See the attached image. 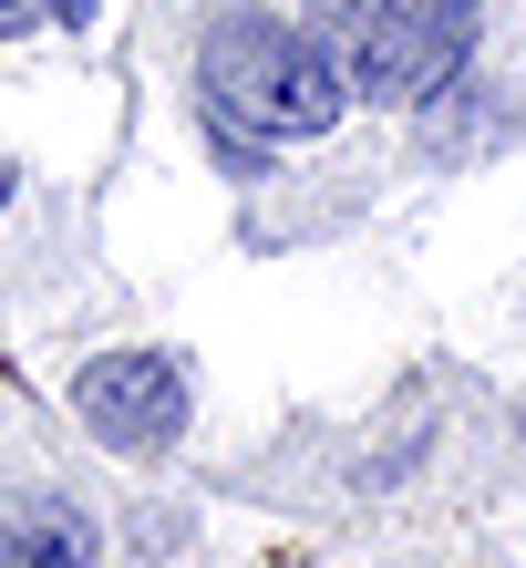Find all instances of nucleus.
<instances>
[{
  "label": "nucleus",
  "instance_id": "nucleus-1",
  "mask_svg": "<svg viewBox=\"0 0 526 568\" xmlns=\"http://www.w3.org/2000/svg\"><path fill=\"white\" fill-rule=\"evenodd\" d=\"M196 93H207L217 135H331L351 104L331 52L279 11H217L207 52H196Z\"/></svg>",
  "mask_w": 526,
  "mask_h": 568
},
{
  "label": "nucleus",
  "instance_id": "nucleus-2",
  "mask_svg": "<svg viewBox=\"0 0 526 568\" xmlns=\"http://www.w3.org/2000/svg\"><path fill=\"white\" fill-rule=\"evenodd\" d=\"M310 42L331 52V73L372 104H423L465 73L475 52V0H310Z\"/></svg>",
  "mask_w": 526,
  "mask_h": 568
},
{
  "label": "nucleus",
  "instance_id": "nucleus-3",
  "mask_svg": "<svg viewBox=\"0 0 526 568\" xmlns=\"http://www.w3.org/2000/svg\"><path fill=\"white\" fill-rule=\"evenodd\" d=\"M186 362L176 352H104V362H83V383H73V414L83 434H104L114 455H166L176 434H186Z\"/></svg>",
  "mask_w": 526,
  "mask_h": 568
},
{
  "label": "nucleus",
  "instance_id": "nucleus-4",
  "mask_svg": "<svg viewBox=\"0 0 526 568\" xmlns=\"http://www.w3.org/2000/svg\"><path fill=\"white\" fill-rule=\"evenodd\" d=\"M0 568H93V517L52 486H0Z\"/></svg>",
  "mask_w": 526,
  "mask_h": 568
},
{
  "label": "nucleus",
  "instance_id": "nucleus-5",
  "mask_svg": "<svg viewBox=\"0 0 526 568\" xmlns=\"http://www.w3.org/2000/svg\"><path fill=\"white\" fill-rule=\"evenodd\" d=\"M31 11H42V0H0V42H21V31H31Z\"/></svg>",
  "mask_w": 526,
  "mask_h": 568
},
{
  "label": "nucleus",
  "instance_id": "nucleus-6",
  "mask_svg": "<svg viewBox=\"0 0 526 568\" xmlns=\"http://www.w3.org/2000/svg\"><path fill=\"white\" fill-rule=\"evenodd\" d=\"M42 11H52V21H73V31H83V21H93V0H42Z\"/></svg>",
  "mask_w": 526,
  "mask_h": 568
},
{
  "label": "nucleus",
  "instance_id": "nucleus-7",
  "mask_svg": "<svg viewBox=\"0 0 526 568\" xmlns=\"http://www.w3.org/2000/svg\"><path fill=\"white\" fill-rule=\"evenodd\" d=\"M0 207H11V155H0Z\"/></svg>",
  "mask_w": 526,
  "mask_h": 568
}]
</instances>
